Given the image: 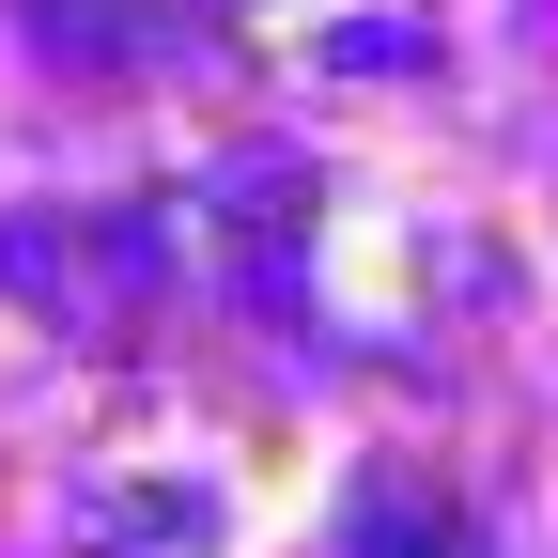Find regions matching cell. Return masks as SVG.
<instances>
[{
  "instance_id": "obj_1",
  "label": "cell",
  "mask_w": 558,
  "mask_h": 558,
  "mask_svg": "<svg viewBox=\"0 0 558 558\" xmlns=\"http://www.w3.org/2000/svg\"><path fill=\"white\" fill-rule=\"evenodd\" d=\"M357 558H450V512L418 497V481H373L357 497Z\"/></svg>"
}]
</instances>
